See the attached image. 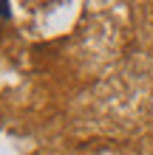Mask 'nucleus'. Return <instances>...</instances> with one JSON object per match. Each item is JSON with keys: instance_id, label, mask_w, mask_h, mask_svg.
Masks as SVG:
<instances>
[{"instance_id": "1", "label": "nucleus", "mask_w": 153, "mask_h": 155, "mask_svg": "<svg viewBox=\"0 0 153 155\" xmlns=\"http://www.w3.org/2000/svg\"><path fill=\"white\" fill-rule=\"evenodd\" d=\"M0 17H12V3L0 0Z\"/></svg>"}]
</instances>
